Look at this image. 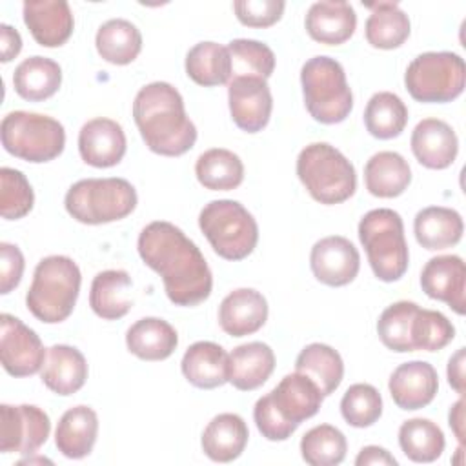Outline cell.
<instances>
[{
	"label": "cell",
	"instance_id": "obj_1",
	"mask_svg": "<svg viewBox=\"0 0 466 466\" xmlns=\"http://www.w3.org/2000/svg\"><path fill=\"white\" fill-rule=\"evenodd\" d=\"M137 248L144 264L162 277L166 295L175 306H197L211 295L213 275L204 255L175 224H147Z\"/></svg>",
	"mask_w": 466,
	"mask_h": 466
},
{
	"label": "cell",
	"instance_id": "obj_2",
	"mask_svg": "<svg viewBox=\"0 0 466 466\" xmlns=\"http://www.w3.org/2000/svg\"><path fill=\"white\" fill-rule=\"evenodd\" d=\"M133 118L149 151L180 157L197 142V127L186 115L184 98L167 82H151L133 100Z\"/></svg>",
	"mask_w": 466,
	"mask_h": 466
},
{
	"label": "cell",
	"instance_id": "obj_3",
	"mask_svg": "<svg viewBox=\"0 0 466 466\" xmlns=\"http://www.w3.org/2000/svg\"><path fill=\"white\" fill-rule=\"evenodd\" d=\"M82 275L76 262L66 255L42 258L33 273L25 306L35 319L46 324L66 320L76 304Z\"/></svg>",
	"mask_w": 466,
	"mask_h": 466
},
{
	"label": "cell",
	"instance_id": "obj_4",
	"mask_svg": "<svg viewBox=\"0 0 466 466\" xmlns=\"http://www.w3.org/2000/svg\"><path fill=\"white\" fill-rule=\"evenodd\" d=\"M297 175L313 200L333 206L348 200L357 189L353 164L331 144H308L297 157Z\"/></svg>",
	"mask_w": 466,
	"mask_h": 466
},
{
	"label": "cell",
	"instance_id": "obj_5",
	"mask_svg": "<svg viewBox=\"0 0 466 466\" xmlns=\"http://www.w3.org/2000/svg\"><path fill=\"white\" fill-rule=\"evenodd\" d=\"M302 96L308 113L320 124H339L353 109V93L344 67L331 56H313L300 69Z\"/></svg>",
	"mask_w": 466,
	"mask_h": 466
},
{
	"label": "cell",
	"instance_id": "obj_6",
	"mask_svg": "<svg viewBox=\"0 0 466 466\" xmlns=\"http://www.w3.org/2000/svg\"><path fill=\"white\" fill-rule=\"evenodd\" d=\"M359 240L379 280L395 282L406 273L410 253L404 224L397 211L390 208L368 211L359 222Z\"/></svg>",
	"mask_w": 466,
	"mask_h": 466
},
{
	"label": "cell",
	"instance_id": "obj_7",
	"mask_svg": "<svg viewBox=\"0 0 466 466\" xmlns=\"http://www.w3.org/2000/svg\"><path fill=\"white\" fill-rule=\"evenodd\" d=\"M137 191L131 182L118 177L84 178L75 182L64 198L67 213L89 226L122 220L137 208Z\"/></svg>",
	"mask_w": 466,
	"mask_h": 466
},
{
	"label": "cell",
	"instance_id": "obj_8",
	"mask_svg": "<svg viewBox=\"0 0 466 466\" xmlns=\"http://www.w3.org/2000/svg\"><path fill=\"white\" fill-rule=\"evenodd\" d=\"M198 226L213 251L226 260H242L258 242V226L253 215L237 200L208 202L198 215Z\"/></svg>",
	"mask_w": 466,
	"mask_h": 466
},
{
	"label": "cell",
	"instance_id": "obj_9",
	"mask_svg": "<svg viewBox=\"0 0 466 466\" xmlns=\"http://www.w3.org/2000/svg\"><path fill=\"white\" fill-rule=\"evenodd\" d=\"M2 146L13 157L31 162L44 164L62 155L66 146V129L53 116L11 111L2 118L0 124Z\"/></svg>",
	"mask_w": 466,
	"mask_h": 466
},
{
	"label": "cell",
	"instance_id": "obj_10",
	"mask_svg": "<svg viewBox=\"0 0 466 466\" xmlns=\"http://www.w3.org/2000/svg\"><path fill=\"white\" fill-rule=\"evenodd\" d=\"M404 86L417 102H451L462 95L466 86L464 60L451 51L422 53L406 67Z\"/></svg>",
	"mask_w": 466,
	"mask_h": 466
},
{
	"label": "cell",
	"instance_id": "obj_11",
	"mask_svg": "<svg viewBox=\"0 0 466 466\" xmlns=\"http://www.w3.org/2000/svg\"><path fill=\"white\" fill-rule=\"evenodd\" d=\"M49 415L35 404H2L0 406V451L2 453H35L49 437Z\"/></svg>",
	"mask_w": 466,
	"mask_h": 466
},
{
	"label": "cell",
	"instance_id": "obj_12",
	"mask_svg": "<svg viewBox=\"0 0 466 466\" xmlns=\"http://www.w3.org/2000/svg\"><path fill=\"white\" fill-rule=\"evenodd\" d=\"M47 351L40 337L20 319L2 313L0 317V360L13 377H29L42 370Z\"/></svg>",
	"mask_w": 466,
	"mask_h": 466
},
{
	"label": "cell",
	"instance_id": "obj_13",
	"mask_svg": "<svg viewBox=\"0 0 466 466\" xmlns=\"http://www.w3.org/2000/svg\"><path fill=\"white\" fill-rule=\"evenodd\" d=\"M229 113L235 126L246 133L262 131L271 116L273 96L262 78L237 76L228 82Z\"/></svg>",
	"mask_w": 466,
	"mask_h": 466
},
{
	"label": "cell",
	"instance_id": "obj_14",
	"mask_svg": "<svg viewBox=\"0 0 466 466\" xmlns=\"http://www.w3.org/2000/svg\"><path fill=\"white\" fill-rule=\"evenodd\" d=\"M309 266L319 282L340 288L357 277L360 269V255L346 237L331 235L313 244Z\"/></svg>",
	"mask_w": 466,
	"mask_h": 466
},
{
	"label": "cell",
	"instance_id": "obj_15",
	"mask_svg": "<svg viewBox=\"0 0 466 466\" xmlns=\"http://www.w3.org/2000/svg\"><path fill=\"white\" fill-rule=\"evenodd\" d=\"M420 286L430 299L446 302L457 315H464L466 266L459 255H439L430 258L420 271Z\"/></svg>",
	"mask_w": 466,
	"mask_h": 466
},
{
	"label": "cell",
	"instance_id": "obj_16",
	"mask_svg": "<svg viewBox=\"0 0 466 466\" xmlns=\"http://www.w3.org/2000/svg\"><path fill=\"white\" fill-rule=\"evenodd\" d=\"M22 15L31 36L42 47H60L73 35L75 18L66 0H27Z\"/></svg>",
	"mask_w": 466,
	"mask_h": 466
},
{
	"label": "cell",
	"instance_id": "obj_17",
	"mask_svg": "<svg viewBox=\"0 0 466 466\" xmlns=\"http://www.w3.org/2000/svg\"><path fill=\"white\" fill-rule=\"evenodd\" d=\"M127 140L116 120L98 116L86 122L78 133V151L93 167H113L126 155Z\"/></svg>",
	"mask_w": 466,
	"mask_h": 466
},
{
	"label": "cell",
	"instance_id": "obj_18",
	"mask_svg": "<svg viewBox=\"0 0 466 466\" xmlns=\"http://www.w3.org/2000/svg\"><path fill=\"white\" fill-rule=\"evenodd\" d=\"M393 402L406 411L428 406L439 390L435 368L426 360H410L397 366L388 382Z\"/></svg>",
	"mask_w": 466,
	"mask_h": 466
},
{
	"label": "cell",
	"instance_id": "obj_19",
	"mask_svg": "<svg viewBox=\"0 0 466 466\" xmlns=\"http://www.w3.org/2000/svg\"><path fill=\"white\" fill-rule=\"evenodd\" d=\"M411 151L417 162L428 169H446L459 151V138L450 124L439 118H424L411 131Z\"/></svg>",
	"mask_w": 466,
	"mask_h": 466
},
{
	"label": "cell",
	"instance_id": "obj_20",
	"mask_svg": "<svg viewBox=\"0 0 466 466\" xmlns=\"http://www.w3.org/2000/svg\"><path fill=\"white\" fill-rule=\"evenodd\" d=\"M268 395L279 415L295 426L311 419L324 399L320 388L299 371L286 375Z\"/></svg>",
	"mask_w": 466,
	"mask_h": 466
},
{
	"label": "cell",
	"instance_id": "obj_21",
	"mask_svg": "<svg viewBox=\"0 0 466 466\" xmlns=\"http://www.w3.org/2000/svg\"><path fill=\"white\" fill-rule=\"evenodd\" d=\"M268 320L266 297L253 288H238L224 297L218 308V324L231 337L258 331Z\"/></svg>",
	"mask_w": 466,
	"mask_h": 466
},
{
	"label": "cell",
	"instance_id": "obj_22",
	"mask_svg": "<svg viewBox=\"0 0 466 466\" xmlns=\"http://www.w3.org/2000/svg\"><path fill=\"white\" fill-rule=\"evenodd\" d=\"M308 35L320 44L339 46L350 40L357 27V15L344 0H324L309 5L304 20Z\"/></svg>",
	"mask_w": 466,
	"mask_h": 466
},
{
	"label": "cell",
	"instance_id": "obj_23",
	"mask_svg": "<svg viewBox=\"0 0 466 466\" xmlns=\"http://www.w3.org/2000/svg\"><path fill=\"white\" fill-rule=\"evenodd\" d=\"M40 377L53 393L62 397L73 395L87 380L86 357L73 346L55 344L47 350Z\"/></svg>",
	"mask_w": 466,
	"mask_h": 466
},
{
	"label": "cell",
	"instance_id": "obj_24",
	"mask_svg": "<svg viewBox=\"0 0 466 466\" xmlns=\"http://www.w3.org/2000/svg\"><path fill=\"white\" fill-rule=\"evenodd\" d=\"M228 362L229 355L220 344L198 340L186 350L180 368L189 384L200 390H213L228 382Z\"/></svg>",
	"mask_w": 466,
	"mask_h": 466
},
{
	"label": "cell",
	"instance_id": "obj_25",
	"mask_svg": "<svg viewBox=\"0 0 466 466\" xmlns=\"http://www.w3.org/2000/svg\"><path fill=\"white\" fill-rule=\"evenodd\" d=\"M275 370V353L264 342H246L229 353L228 382L240 391L260 388Z\"/></svg>",
	"mask_w": 466,
	"mask_h": 466
},
{
	"label": "cell",
	"instance_id": "obj_26",
	"mask_svg": "<svg viewBox=\"0 0 466 466\" xmlns=\"http://www.w3.org/2000/svg\"><path fill=\"white\" fill-rule=\"evenodd\" d=\"M248 424L237 413L215 415L202 431V451L215 462L238 459L248 444Z\"/></svg>",
	"mask_w": 466,
	"mask_h": 466
},
{
	"label": "cell",
	"instance_id": "obj_27",
	"mask_svg": "<svg viewBox=\"0 0 466 466\" xmlns=\"http://www.w3.org/2000/svg\"><path fill=\"white\" fill-rule=\"evenodd\" d=\"M98 435V417L89 406H73L58 420L55 444L67 459H84L91 453Z\"/></svg>",
	"mask_w": 466,
	"mask_h": 466
},
{
	"label": "cell",
	"instance_id": "obj_28",
	"mask_svg": "<svg viewBox=\"0 0 466 466\" xmlns=\"http://www.w3.org/2000/svg\"><path fill=\"white\" fill-rule=\"evenodd\" d=\"M464 222L459 211L444 206H430L420 209L413 220L417 242L430 251L446 249L462 238Z\"/></svg>",
	"mask_w": 466,
	"mask_h": 466
},
{
	"label": "cell",
	"instance_id": "obj_29",
	"mask_svg": "<svg viewBox=\"0 0 466 466\" xmlns=\"http://www.w3.org/2000/svg\"><path fill=\"white\" fill-rule=\"evenodd\" d=\"M131 277L124 269H106L96 273L91 282L89 306L104 320H118L129 313L131 300Z\"/></svg>",
	"mask_w": 466,
	"mask_h": 466
},
{
	"label": "cell",
	"instance_id": "obj_30",
	"mask_svg": "<svg viewBox=\"0 0 466 466\" xmlns=\"http://www.w3.org/2000/svg\"><path fill=\"white\" fill-rule=\"evenodd\" d=\"M410 182V164L397 151H379L364 166V184L373 197L395 198L408 189Z\"/></svg>",
	"mask_w": 466,
	"mask_h": 466
},
{
	"label": "cell",
	"instance_id": "obj_31",
	"mask_svg": "<svg viewBox=\"0 0 466 466\" xmlns=\"http://www.w3.org/2000/svg\"><path fill=\"white\" fill-rule=\"evenodd\" d=\"M126 346L142 360H164L177 350L178 335L169 322L158 317H144L129 326Z\"/></svg>",
	"mask_w": 466,
	"mask_h": 466
},
{
	"label": "cell",
	"instance_id": "obj_32",
	"mask_svg": "<svg viewBox=\"0 0 466 466\" xmlns=\"http://www.w3.org/2000/svg\"><path fill=\"white\" fill-rule=\"evenodd\" d=\"M62 84V69L58 62L47 56H29L22 60L13 73V87L18 96L29 102L51 98Z\"/></svg>",
	"mask_w": 466,
	"mask_h": 466
},
{
	"label": "cell",
	"instance_id": "obj_33",
	"mask_svg": "<svg viewBox=\"0 0 466 466\" xmlns=\"http://www.w3.org/2000/svg\"><path fill=\"white\" fill-rule=\"evenodd\" d=\"M371 9L366 20V40L377 49H397L400 47L411 31L408 15L399 7L397 2H377L366 4Z\"/></svg>",
	"mask_w": 466,
	"mask_h": 466
},
{
	"label": "cell",
	"instance_id": "obj_34",
	"mask_svg": "<svg viewBox=\"0 0 466 466\" xmlns=\"http://www.w3.org/2000/svg\"><path fill=\"white\" fill-rule=\"evenodd\" d=\"M98 55L115 66L131 64L142 51V35L135 24L126 18L104 22L95 36Z\"/></svg>",
	"mask_w": 466,
	"mask_h": 466
},
{
	"label": "cell",
	"instance_id": "obj_35",
	"mask_svg": "<svg viewBox=\"0 0 466 466\" xmlns=\"http://www.w3.org/2000/svg\"><path fill=\"white\" fill-rule=\"evenodd\" d=\"M295 371L309 377L324 397L331 395L342 382L344 362L337 350L328 344H308L295 360Z\"/></svg>",
	"mask_w": 466,
	"mask_h": 466
},
{
	"label": "cell",
	"instance_id": "obj_36",
	"mask_svg": "<svg viewBox=\"0 0 466 466\" xmlns=\"http://www.w3.org/2000/svg\"><path fill=\"white\" fill-rule=\"evenodd\" d=\"M187 76L204 87L228 84L231 78V58L228 46L198 42L186 55Z\"/></svg>",
	"mask_w": 466,
	"mask_h": 466
},
{
	"label": "cell",
	"instance_id": "obj_37",
	"mask_svg": "<svg viewBox=\"0 0 466 466\" xmlns=\"http://www.w3.org/2000/svg\"><path fill=\"white\" fill-rule=\"evenodd\" d=\"M195 175L206 189L231 191L244 180V164L233 151L213 147L197 158Z\"/></svg>",
	"mask_w": 466,
	"mask_h": 466
},
{
	"label": "cell",
	"instance_id": "obj_38",
	"mask_svg": "<svg viewBox=\"0 0 466 466\" xmlns=\"http://www.w3.org/2000/svg\"><path fill=\"white\" fill-rule=\"evenodd\" d=\"M408 124V107L402 98L391 91L375 93L364 109V126L379 140L399 137Z\"/></svg>",
	"mask_w": 466,
	"mask_h": 466
},
{
	"label": "cell",
	"instance_id": "obj_39",
	"mask_svg": "<svg viewBox=\"0 0 466 466\" xmlns=\"http://www.w3.org/2000/svg\"><path fill=\"white\" fill-rule=\"evenodd\" d=\"M399 446L413 462H433L442 455L446 441L442 430L433 420L415 417L400 424Z\"/></svg>",
	"mask_w": 466,
	"mask_h": 466
},
{
	"label": "cell",
	"instance_id": "obj_40",
	"mask_svg": "<svg viewBox=\"0 0 466 466\" xmlns=\"http://www.w3.org/2000/svg\"><path fill=\"white\" fill-rule=\"evenodd\" d=\"M346 451L344 433L331 424H319L300 439V455L311 466H337L344 461Z\"/></svg>",
	"mask_w": 466,
	"mask_h": 466
},
{
	"label": "cell",
	"instance_id": "obj_41",
	"mask_svg": "<svg viewBox=\"0 0 466 466\" xmlns=\"http://www.w3.org/2000/svg\"><path fill=\"white\" fill-rule=\"evenodd\" d=\"M420 306L411 300H399L390 304L377 320V333L380 342L397 353L413 351L411 328L415 313Z\"/></svg>",
	"mask_w": 466,
	"mask_h": 466
},
{
	"label": "cell",
	"instance_id": "obj_42",
	"mask_svg": "<svg viewBox=\"0 0 466 466\" xmlns=\"http://www.w3.org/2000/svg\"><path fill=\"white\" fill-rule=\"evenodd\" d=\"M228 51L231 58V78L255 76L268 80L275 71V55L264 42L237 38L228 44Z\"/></svg>",
	"mask_w": 466,
	"mask_h": 466
},
{
	"label": "cell",
	"instance_id": "obj_43",
	"mask_svg": "<svg viewBox=\"0 0 466 466\" xmlns=\"http://www.w3.org/2000/svg\"><path fill=\"white\" fill-rule=\"evenodd\" d=\"M340 413L350 426L368 428L375 424L382 415V397L371 384H351L342 395Z\"/></svg>",
	"mask_w": 466,
	"mask_h": 466
},
{
	"label": "cell",
	"instance_id": "obj_44",
	"mask_svg": "<svg viewBox=\"0 0 466 466\" xmlns=\"http://www.w3.org/2000/svg\"><path fill=\"white\" fill-rule=\"evenodd\" d=\"M455 337V328L446 315L435 309L419 308L411 328L413 351H439Z\"/></svg>",
	"mask_w": 466,
	"mask_h": 466
},
{
	"label": "cell",
	"instance_id": "obj_45",
	"mask_svg": "<svg viewBox=\"0 0 466 466\" xmlns=\"http://www.w3.org/2000/svg\"><path fill=\"white\" fill-rule=\"evenodd\" d=\"M35 204V193L25 175L13 167L0 169V213L5 220L25 217Z\"/></svg>",
	"mask_w": 466,
	"mask_h": 466
},
{
	"label": "cell",
	"instance_id": "obj_46",
	"mask_svg": "<svg viewBox=\"0 0 466 466\" xmlns=\"http://www.w3.org/2000/svg\"><path fill=\"white\" fill-rule=\"evenodd\" d=\"M286 4L282 0H237L235 15L248 27H269L282 18Z\"/></svg>",
	"mask_w": 466,
	"mask_h": 466
},
{
	"label": "cell",
	"instance_id": "obj_47",
	"mask_svg": "<svg viewBox=\"0 0 466 466\" xmlns=\"http://www.w3.org/2000/svg\"><path fill=\"white\" fill-rule=\"evenodd\" d=\"M253 419H255L257 430L262 433V437H266L268 441H273V442L289 439L295 433V430L299 428V426L284 420L279 415V411L273 408L268 393L255 402Z\"/></svg>",
	"mask_w": 466,
	"mask_h": 466
},
{
	"label": "cell",
	"instance_id": "obj_48",
	"mask_svg": "<svg viewBox=\"0 0 466 466\" xmlns=\"http://www.w3.org/2000/svg\"><path fill=\"white\" fill-rule=\"evenodd\" d=\"M24 255L18 246L0 242V293H11L22 280L24 275Z\"/></svg>",
	"mask_w": 466,
	"mask_h": 466
},
{
	"label": "cell",
	"instance_id": "obj_49",
	"mask_svg": "<svg viewBox=\"0 0 466 466\" xmlns=\"http://www.w3.org/2000/svg\"><path fill=\"white\" fill-rule=\"evenodd\" d=\"M0 49H2V62H11L22 49V36L20 33L11 27L9 24H0Z\"/></svg>",
	"mask_w": 466,
	"mask_h": 466
},
{
	"label": "cell",
	"instance_id": "obj_50",
	"mask_svg": "<svg viewBox=\"0 0 466 466\" xmlns=\"http://www.w3.org/2000/svg\"><path fill=\"white\" fill-rule=\"evenodd\" d=\"M357 466H368V464H384V466H397V459L380 446H364L357 459Z\"/></svg>",
	"mask_w": 466,
	"mask_h": 466
},
{
	"label": "cell",
	"instance_id": "obj_51",
	"mask_svg": "<svg viewBox=\"0 0 466 466\" xmlns=\"http://www.w3.org/2000/svg\"><path fill=\"white\" fill-rule=\"evenodd\" d=\"M464 348H459L448 360V382L459 393L464 395Z\"/></svg>",
	"mask_w": 466,
	"mask_h": 466
},
{
	"label": "cell",
	"instance_id": "obj_52",
	"mask_svg": "<svg viewBox=\"0 0 466 466\" xmlns=\"http://www.w3.org/2000/svg\"><path fill=\"white\" fill-rule=\"evenodd\" d=\"M448 420H450V428H451V431L455 433L459 444L464 446L466 435H464V399H462V395H461V399L450 408Z\"/></svg>",
	"mask_w": 466,
	"mask_h": 466
}]
</instances>
